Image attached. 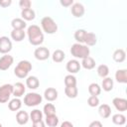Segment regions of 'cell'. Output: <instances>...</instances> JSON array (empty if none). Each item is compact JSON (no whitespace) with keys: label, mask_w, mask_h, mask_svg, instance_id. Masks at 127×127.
Wrapping results in <instances>:
<instances>
[{"label":"cell","mask_w":127,"mask_h":127,"mask_svg":"<svg viewBox=\"0 0 127 127\" xmlns=\"http://www.w3.org/2000/svg\"><path fill=\"white\" fill-rule=\"evenodd\" d=\"M27 35L29 38V42L33 46H40L44 42V34L41 28L37 25H31L28 27Z\"/></svg>","instance_id":"obj_1"},{"label":"cell","mask_w":127,"mask_h":127,"mask_svg":"<svg viewBox=\"0 0 127 127\" xmlns=\"http://www.w3.org/2000/svg\"><path fill=\"white\" fill-rule=\"evenodd\" d=\"M32 69V64L29 61H20L16 67L14 68V74L19 78H25L28 76Z\"/></svg>","instance_id":"obj_2"},{"label":"cell","mask_w":127,"mask_h":127,"mask_svg":"<svg viewBox=\"0 0 127 127\" xmlns=\"http://www.w3.org/2000/svg\"><path fill=\"white\" fill-rule=\"evenodd\" d=\"M89 53L90 50L87 46L82 45V44H73L70 48V54L71 56H73L75 59H84L89 57Z\"/></svg>","instance_id":"obj_3"},{"label":"cell","mask_w":127,"mask_h":127,"mask_svg":"<svg viewBox=\"0 0 127 127\" xmlns=\"http://www.w3.org/2000/svg\"><path fill=\"white\" fill-rule=\"evenodd\" d=\"M41 26H42L43 31L47 34H50V35L55 34L58 31L57 23L54 21L53 18H51L49 16H46L41 20Z\"/></svg>","instance_id":"obj_4"},{"label":"cell","mask_w":127,"mask_h":127,"mask_svg":"<svg viewBox=\"0 0 127 127\" xmlns=\"http://www.w3.org/2000/svg\"><path fill=\"white\" fill-rule=\"evenodd\" d=\"M42 100H43V97L39 93H37V92H29L24 97V104L29 106V107L37 106L40 103H42Z\"/></svg>","instance_id":"obj_5"},{"label":"cell","mask_w":127,"mask_h":127,"mask_svg":"<svg viewBox=\"0 0 127 127\" xmlns=\"http://www.w3.org/2000/svg\"><path fill=\"white\" fill-rule=\"evenodd\" d=\"M13 93V85L6 83L0 86V103H6Z\"/></svg>","instance_id":"obj_6"},{"label":"cell","mask_w":127,"mask_h":127,"mask_svg":"<svg viewBox=\"0 0 127 127\" xmlns=\"http://www.w3.org/2000/svg\"><path fill=\"white\" fill-rule=\"evenodd\" d=\"M11 50H12V42H11V40L6 36L0 37V53L6 55Z\"/></svg>","instance_id":"obj_7"},{"label":"cell","mask_w":127,"mask_h":127,"mask_svg":"<svg viewBox=\"0 0 127 127\" xmlns=\"http://www.w3.org/2000/svg\"><path fill=\"white\" fill-rule=\"evenodd\" d=\"M34 56L38 61H46L50 58V51L46 47H40L35 50Z\"/></svg>","instance_id":"obj_8"},{"label":"cell","mask_w":127,"mask_h":127,"mask_svg":"<svg viewBox=\"0 0 127 127\" xmlns=\"http://www.w3.org/2000/svg\"><path fill=\"white\" fill-rule=\"evenodd\" d=\"M14 59L12 56L6 54L0 58V70H7L13 64Z\"/></svg>","instance_id":"obj_9"},{"label":"cell","mask_w":127,"mask_h":127,"mask_svg":"<svg viewBox=\"0 0 127 127\" xmlns=\"http://www.w3.org/2000/svg\"><path fill=\"white\" fill-rule=\"evenodd\" d=\"M70 12L71 14L75 17V18H80L84 15V12H85V9H84V6L81 4V3H73L71 5V8H70Z\"/></svg>","instance_id":"obj_10"},{"label":"cell","mask_w":127,"mask_h":127,"mask_svg":"<svg viewBox=\"0 0 127 127\" xmlns=\"http://www.w3.org/2000/svg\"><path fill=\"white\" fill-rule=\"evenodd\" d=\"M112 103L114 105V107L118 110V111H126L127 110V99L125 98H121V97H115L112 100Z\"/></svg>","instance_id":"obj_11"},{"label":"cell","mask_w":127,"mask_h":127,"mask_svg":"<svg viewBox=\"0 0 127 127\" xmlns=\"http://www.w3.org/2000/svg\"><path fill=\"white\" fill-rule=\"evenodd\" d=\"M80 66H81V65H80V64H79V62H78L77 60H70V61L67 62L66 65H65L66 70H67L70 74L78 72L79 69H80Z\"/></svg>","instance_id":"obj_12"},{"label":"cell","mask_w":127,"mask_h":127,"mask_svg":"<svg viewBox=\"0 0 127 127\" xmlns=\"http://www.w3.org/2000/svg\"><path fill=\"white\" fill-rule=\"evenodd\" d=\"M44 97L48 101H55L58 98V90L54 87H48L44 92Z\"/></svg>","instance_id":"obj_13"},{"label":"cell","mask_w":127,"mask_h":127,"mask_svg":"<svg viewBox=\"0 0 127 127\" xmlns=\"http://www.w3.org/2000/svg\"><path fill=\"white\" fill-rule=\"evenodd\" d=\"M29 118H30L29 114H28L26 111H24V110H20V111H18L17 114H16V121H17V123L20 124V125H25V124H27V122L29 121Z\"/></svg>","instance_id":"obj_14"},{"label":"cell","mask_w":127,"mask_h":127,"mask_svg":"<svg viewBox=\"0 0 127 127\" xmlns=\"http://www.w3.org/2000/svg\"><path fill=\"white\" fill-rule=\"evenodd\" d=\"M26 85L28 88L30 89H36L39 87L40 85V81H39V78L35 75H30L27 77L26 79Z\"/></svg>","instance_id":"obj_15"},{"label":"cell","mask_w":127,"mask_h":127,"mask_svg":"<svg viewBox=\"0 0 127 127\" xmlns=\"http://www.w3.org/2000/svg\"><path fill=\"white\" fill-rule=\"evenodd\" d=\"M25 85L22 83V82H16L14 85H13V95L15 97H21L24 93H25Z\"/></svg>","instance_id":"obj_16"},{"label":"cell","mask_w":127,"mask_h":127,"mask_svg":"<svg viewBox=\"0 0 127 127\" xmlns=\"http://www.w3.org/2000/svg\"><path fill=\"white\" fill-rule=\"evenodd\" d=\"M97 43V37L94 33L92 32H86L85 38H84V44L87 47H91L94 46Z\"/></svg>","instance_id":"obj_17"},{"label":"cell","mask_w":127,"mask_h":127,"mask_svg":"<svg viewBox=\"0 0 127 127\" xmlns=\"http://www.w3.org/2000/svg\"><path fill=\"white\" fill-rule=\"evenodd\" d=\"M112 58L113 61L116 63H123L126 59V53L123 49H117L116 51H114Z\"/></svg>","instance_id":"obj_18"},{"label":"cell","mask_w":127,"mask_h":127,"mask_svg":"<svg viewBox=\"0 0 127 127\" xmlns=\"http://www.w3.org/2000/svg\"><path fill=\"white\" fill-rule=\"evenodd\" d=\"M21 16H22L24 21H32L36 18V13L32 8L24 9V10L21 11Z\"/></svg>","instance_id":"obj_19"},{"label":"cell","mask_w":127,"mask_h":127,"mask_svg":"<svg viewBox=\"0 0 127 127\" xmlns=\"http://www.w3.org/2000/svg\"><path fill=\"white\" fill-rule=\"evenodd\" d=\"M11 26L13 30H24L27 26L26 22L21 18H15L11 22Z\"/></svg>","instance_id":"obj_20"},{"label":"cell","mask_w":127,"mask_h":127,"mask_svg":"<svg viewBox=\"0 0 127 127\" xmlns=\"http://www.w3.org/2000/svg\"><path fill=\"white\" fill-rule=\"evenodd\" d=\"M115 79L119 83H127V70L126 69H118L115 72Z\"/></svg>","instance_id":"obj_21"},{"label":"cell","mask_w":127,"mask_h":127,"mask_svg":"<svg viewBox=\"0 0 127 127\" xmlns=\"http://www.w3.org/2000/svg\"><path fill=\"white\" fill-rule=\"evenodd\" d=\"M98 113L102 118H108L111 114V108L108 104H101L98 108Z\"/></svg>","instance_id":"obj_22"},{"label":"cell","mask_w":127,"mask_h":127,"mask_svg":"<svg viewBox=\"0 0 127 127\" xmlns=\"http://www.w3.org/2000/svg\"><path fill=\"white\" fill-rule=\"evenodd\" d=\"M25 36H26V34H25L24 30H12V32H11V38L15 42L23 41Z\"/></svg>","instance_id":"obj_23"},{"label":"cell","mask_w":127,"mask_h":127,"mask_svg":"<svg viewBox=\"0 0 127 127\" xmlns=\"http://www.w3.org/2000/svg\"><path fill=\"white\" fill-rule=\"evenodd\" d=\"M80 65H82L85 69H92L95 66V61L91 57H87V58L82 59Z\"/></svg>","instance_id":"obj_24"},{"label":"cell","mask_w":127,"mask_h":127,"mask_svg":"<svg viewBox=\"0 0 127 127\" xmlns=\"http://www.w3.org/2000/svg\"><path fill=\"white\" fill-rule=\"evenodd\" d=\"M21 106H22V101L17 97H15L14 99L10 100L9 103H8V108L11 111H17V110H19L21 108Z\"/></svg>","instance_id":"obj_25"},{"label":"cell","mask_w":127,"mask_h":127,"mask_svg":"<svg viewBox=\"0 0 127 127\" xmlns=\"http://www.w3.org/2000/svg\"><path fill=\"white\" fill-rule=\"evenodd\" d=\"M101 86L104 91H111L113 89V79L111 77H104L102 79Z\"/></svg>","instance_id":"obj_26"},{"label":"cell","mask_w":127,"mask_h":127,"mask_svg":"<svg viewBox=\"0 0 127 127\" xmlns=\"http://www.w3.org/2000/svg\"><path fill=\"white\" fill-rule=\"evenodd\" d=\"M64 93L68 98H75L78 94V89L76 86H65Z\"/></svg>","instance_id":"obj_27"},{"label":"cell","mask_w":127,"mask_h":127,"mask_svg":"<svg viewBox=\"0 0 127 127\" xmlns=\"http://www.w3.org/2000/svg\"><path fill=\"white\" fill-rule=\"evenodd\" d=\"M65 58V54L62 51V50H56L53 55H52V59L55 63H62Z\"/></svg>","instance_id":"obj_28"},{"label":"cell","mask_w":127,"mask_h":127,"mask_svg":"<svg viewBox=\"0 0 127 127\" xmlns=\"http://www.w3.org/2000/svg\"><path fill=\"white\" fill-rule=\"evenodd\" d=\"M88 92L92 96H97L101 93V87L99 86L98 83H95V82L90 83L89 86H88Z\"/></svg>","instance_id":"obj_29"},{"label":"cell","mask_w":127,"mask_h":127,"mask_svg":"<svg viewBox=\"0 0 127 127\" xmlns=\"http://www.w3.org/2000/svg\"><path fill=\"white\" fill-rule=\"evenodd\" d=\"M45 122L49 127H57L58 124H59V118H58V116L56 114L49 115V116H46Z\"/></svg>","instance_id":"obj_30"},{"label":"cell","mask_w":127,"mask_h":127,"mask_svg":"<svg viewBox=\"0 0 127 127\" xmlns=\"http://www.w3.org/2000/svg\"><path fill=\"white\" fill-rule=\"evenodd\" d=\"M30 118H31V120H32L33 123L38 122V121H41L43 119V112L40 109H34L30 113Z\"/></svg>","instance_id":"obj_31"},{"label":"cell","mask_w":127,"mask_h":127,"mask_svg":"<svg viewBox=\"0 0 127 127\" xmlns=\"http://www.w3.org/2000/svg\"><path fill=\"white\" fill-rule=\"evenodd\" d=\"M112 122L115 124V125H124L126 123V117L121 114V113H117V114H114L112 116Z\"/></svg>","instance_id":"obj_32"},{"label":"cell","mask_w":127,"mask_h":127,"mask_svg":"<svg viewBox=\"0 0 127 127\" xmlns=\"http://www.w3.org/2000/svg\"><path fill=\"white\" fill-rule=\"evenodd\" d=\"M86 35V31L83 29H78L75 31L74 33V39L78 44H82L84 43V38Z\"/></svg>","instance_id":"obj_33"},{"label":"cell","mask_w":127,"mask_h":127,"mask_svg":"<svg viewBox=\"0 0 127 127\" xmlns=\"http://www.w3.org/2000/svg\"><path fill=\"white\" fill-rule=\"evenodd\" d=\"M97 74L104 78V77H107V75L109 74V67L106 65V64H100L98 65L97 67Z\"/></svg>","instance_id":"obj_34"},{"label":"cell","mask_w":127,"mask_h":127,"mask_svg":"<svg viewBox=\"0 0 127 127\" xmlns=\"http://www.w3.org/2000/svg\"><path fill=\"white\" fill-rule=\"evenodd\" d=\"M43 112L46 116H49V115H54L56 114V107L53 103H47L45 104L44 106V109H43Z\"/></svg>","instance_id":"obj_35"},{"label":"cell","mask_w":127,"mask_h":127,"mask_svg":"<svg viewBox=\"0 0 127 127\" xmlns=\"http://www.w3.org/2000/svg\"><path fill=\"white\" fill-rule=\"evenodd\" d=\"M64 84L65 86H76V78L72 74H67L64 77Z\"/></svg>","instance_id":"obj_36"},{"label":"cell","mask_w":127,"mask_h":127,"mask_svg":"<svg viewBox=\"0 0 127 127\" xmlns=\"http://www.w3.org/2000/svg\"><path fill=\"white\" fill-rule=\"evenodd\" d=\"M87 104L90 106V107H95L99 104V98L97 96H92L90 95L87 99Z\"/></svg>","instance_id":"obj_37"},{"label":"cell","mask_w":127,"mask_h":127,"mask_svg":"<svg viewBox=\"0 0 127 127\" xmlns=\"http://www.w3.org/2000/svg\"><path fill=\"white\" fill-rule=\"evenodd\" d=\"M32 5V2L30 0H20L19 1V6L22 10L24 9H30Z\"/></svg>","instance_id":"obj_38"},{"label":"cell","mask_w":127,"mask_h":127,"mask_svg":"<svg viewBox=\"0 0 127 127\" xmlns=\"http://www.w3.org/2000/svg\"><path fill=\"white\" fill-rule=\"evenodd\" d=\"M60 3L64 7H69V6H71L73 4V0H61Z\"/></svg>","instance_id":"obj_39"},{"label":"cell","mask_w":127,"mask_h":127,"mask_svg":"<svg viewBox=\"0 0 127 127\" xmlns=\"http://www.w3.org/2000/svg\"><path fill=\"white\" fill-rule=\"evenodd\" d=\"M12 4V0H0V6L3 8H7Z\"/></svg>","instance_id":"obj_40"},{"label":"cell","mask_w":127,"mask_h":127,"mask_svg":"<svg viewBox=\"0 0 127 127\" xmlns=\"http://www.w3.org/2000/svg\"><path fill=\"white\" fill-rule=\"evenodd\" d=\"M88 127H103V126H102V123H101L100 121L95 120V121H92V122L89 124Z\"/></svg>","instance_id":"obj_41"},{"label":"cell","mask_w":127,"mask_h":127,"mask_svg":"<svg viewBox=\"0 0 127 127\" xmlns=\"http://www.w3.org/2000/svg\"><path fill=\"white\" fill-rule=\"evenodd\" d=\"M33 127H46V125H45V122L43 120H41V121L33 123Z\"/></svg>","instance_id":"obj_42"},{"label":"cell","mask_w":127,"mask_h":127,"mask_svg":"<svg viewBox=\"0 0 127 127\" xmlns=\"http://www.w3.org/2000/svg\"><path fill=\"white\" fill-rule=\"evenodd\" d=\"M61 127H73V125L69 122V121H64L61 124Z\"/></svg>","instance_id":"obj_43"},{"label":"cell","mask_w":127,"mask_h":127,"mask_svg":"<svg viewBox=\"0 0 127 127\" xmlns=\"http://www.w3.org/2000/svg\"><path fill=\"white\" fill-rule=\"evenodd\" d=\"M0 127H3V126H2V124H1V123H0Z\"/></svg>","instance_id":"obj_44"}]
</instances>
